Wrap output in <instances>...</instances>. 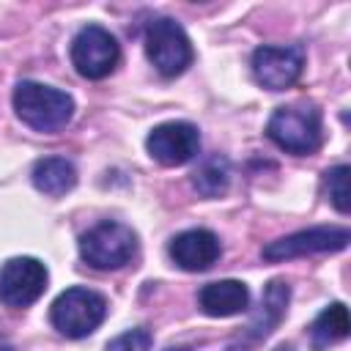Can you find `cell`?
Returning <instances> with one entry per match:
<instances>
[{"label": "cell", "mask_w": 351, "mask_h": 351, "mask_svg": "<svg viewBox=\"0 0 351 351\" xmlns=\"http://www.w3.org/2000/svg\"><path fill=\"white\" fill-rule=\"evenodd\" d=\"M269 140L296 156L313 154L324 143V123H321V110L313 104H288L277 107L266 123Z\"/></svg>", "instance_id": "obj_2"}, {"label": "cell", "mask_w": 351, "mask_h": 351, "mask_svg": "<svg viewBox=\"0 0 351 351\" xmlns=\"http://www.w3.org/2000/svg\"><path fill=\"white\" fill-rule=\"evenodd\" d=\"M348 165H337L332 170L324 173V189H326V197L329 203L340 211V214H348Z\"/></svg>", "instance_id": "obj_17"}, {"label": "cell", "mask_w": 351, "mask_h": 351, "mask_svg": "<svg viewBox=\"0 0 351 351\" xmlns=\"http://www.w3.org/2000/svg\"><path fill=\"white\" fill-rule=\"evenodd\" d=\"M304 69V49L299 44L291 47H274L263 44L252 52V74L258 85L269 90H285L291 88Z\"/></svg>", "instance_id": "obj_10"}, {"label": "cell", "mask_w": 351, "mask_h": 351, "mask_svg": "<svg viewBox=\"0 0 351 351\" xmlns=\"http://www.w3.org/2000/svg\"><path fill=\"white\" fill-rule=\"evenodd\" d=\"M351 321H348V307L343 302H335L329 307H324L315 321L310 324V346L313 351H326L329 346L340 343L348 337Z\"/></svg>", "instance_id": "obj_15"}, {"label": "cell", "mask_w": 351, "mask_h": 351, "mask_svg": "<svg viewBox=\"0 0 351 351\" xmlns=\"http://www.w3.org/2000/svg\"><path fill=\"white\" fill-rule=\"evenodd\" d=\"M151 343H154V335L145 326H137V329H129V332L112 337L107 343V351H148Z\"/></svg>", "instance_id": "obj_18"}, {"label": "cell", "mask_w": 351, "mask_h": 351, "mask_svg": "<svg viewBox=\"0 0 351 351\" xmlns=\"http://www.w3.org/2000/svg\"><path fill=\"white\" fill-rule=\"evenodd\" d=\"M230 184V162L219 154L208 156L200 162V167L192 173V186L203 195V197H219L228 192Z\"/></svg>", "instance_id": "obj_16"}, {"label": "cell", "mask_w": 351, "mask_h": 351, "mask_svg": "<svg viewBox=\"0 0 351 351\" xmlns=\"http://www.w3.org/2000/svg\"><path fill=\"white\" fill-rule=\"evenodd\" d=\"M33 186L49 197H60L74 189L77 184V167L66 156H44L33 165Z\"/></svg>", "instance_id": "obj_14"}, {"label": "cell", "mask_w": 351, "mask_h": 351, "mask_svg": "<svg viewBox=\"0 0 351 351\" xmlns=\"http://www.w3.org/2000/svg\"><path fill=\"white\" fill-rule=\"evenodd\" d=\"M348 241H351L348 228H343V225H318V228L296 230L291 236L269 241L263 247V258L277 263V261H285V258H302V255H315V252H337V250H346Z\"/></svg>", "instance_id": "obj_7"}, {"label": "cell", "mask_w": 351, "mask_h": 351, "mask_svg": "<svg viewBox=\"0 0 351 351\" xmlns=\"http://www.w3.org/2000/svg\"><path fill=\"white\" fill-rule=\"evenodd\" d=\"M167 252H170L173 263L181 266L184 271H206L208 266H214L222 247H219L217 233H211L206 228H192V230L173 236Z\"/></svg>", "instance_id": "obj_11"}, {"label": "cell", "mask_w": 351, "mask_h": 351, "mask_svg": "<svg viewBox=\"0 0 351 351\" xmlns=\"http://www.w3.org/2000/svg\"><path fill=\"white\" fill-rule=\"evenodd\" d=\"M121 60V47L101 25H85L71 41V63L85 80H104Z\"/></svg>", "instance_id": "obj_6"}, {"label": "cell", "mask_w": 351, "mask_h": 351, "mask_svg": "<svg viewBox=\"0 0 351 351\" xmlns=\"http://www.w3.org/2000/svg\"><path fill=\"white\" fill-rule=\"evenodd\" d=\"M47 266L38 258H8L0 266V302L5 307H27L47 288Z\"/></svg>", "instance_id": "obj_8"}, {"label": "cell", "mask_w": 351, "mask_h": 351, "mask_svg": "<svg viewBox=\"0 0 351 351\" xmlns=\"http://www.w3.org/2000/svg\"><path fill=\"white\" fill-rule=\"evenodd\" d=\"M107 315V299L90 288H66L49 307V321L63 337H88Z\"/></svg>", "instance_id": "obj_4"}, {"label": "cell", "mask_w": 351, "mask_h": 351, "mask_svg": "<svg viewBox=\"0 0 351 351\" xmlns=\"http://www.w3.org/2000/svg\"><path fill=\"white\" fill-rule=\"evenodd\" d=\"M14 110L19 121L36 132H58L63 129L74 115V99L66 90L22 80L14 88Z\"/></svg>", "instance_id": "obj_1"}, {"label": "cell", "mask_w": 351, "mask_h": 351, "mask_svg": "<svg viewBox=\"0 0 351 351\" xmlns=\"http://www.w3.org/2000/svg\"><path fill=\"white\" fill-rule=\"evenodd\" d=\"M197 304L206 315L211 318H228V315H239L247 310L250 304V291L244 282L239 280H217L200 288L197 293Z\"/></svg>", "instance_id": "obj_12"}, {"label": "cell", "mask_w": 351, "mask_h": 351, "mask_svg": "<svg viewBox=\"0 0 351 351\" xmlns=\"http://www.w3.org/2000/svg\"><path fill=\"white\" fill-rule=\"evenodd\" d=\"M165 351H189V348H165Z\"/></svg>", "instance_id": "obj_20"}, {"label": "cell", "mask_w": 351, "mask_h": 351, "mask_svg": "<svg viewBox=\"0 0 351 351\" xmlns=\"http://www.w3.org/2000/svg\"><path fill=\"white\" fill-rule=\"evenodd\" d=\"M145 55L162 77H178L192 63V44L184 27L170 16H156L145 25Z\"/></svg>", "instance_id": "obj_5"}, {"label": "cell", "mask_w": 351, "mask_h": 351, "mask_svg": "<svg viewBox=\"0 0 351 351\" xmlns=\"http://www.w3.org/2000/svg\"><path fill=\"white\" fill-rule=\"evenodd\" d=\"M288 299H291V288H288V282H282V280H271V282L263 288L258 313H255L252 321L247 324V337L261 340V337L271 335V332L277 329V324L282 321V315H285Z\"/></svg>", "instance_id": "obj_13"}, {"label": "cell", "mask_w": 351, "mask_h": 351, "mask_svg": "<svg viewBox=\"0 0 351 351\" xmlns=\"http://www.w3.org/2000/svg\"><path fill=\"white\" fill-rule=\"evenodd\" d=\"M274 351H293V346H291V343H282V346H277Z\"/></svg>", "instance_id": "obj_19"}, {"label": "cell", "mask_w": 351, "mask_h": 351, "mask_svg": "<svg viewBox=\"0 0 351 351\" xmlns=\"http://www.w3.org/2000/svg\"><path fill=\"white\" fill-rule=\"evenodd\" d=\"M137 252V236L129 225L104 219L80 236V255L93 269H121Z\"/></svg>", "instance_id": "obj_3"}, {"label": "cell", "mask_w": 351, "mask_h": 351, "mask_svg": "<svg viewBox=\"0 0 351 351\" xmlns=\"http://www.w3.org/2000/svg\"><path fill=\"white\" fill-rule=\"evenodd\" d=\"M145 148L159 165L178 167V165H186L189 159L197 156L200 132L189 121H165V123H159L148 132Z\"/></svg>", "instance_id": "obj_9"}]
</instances>
